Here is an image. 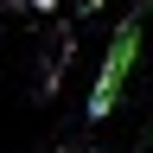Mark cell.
Masks as SVG:
<instances>
[{"label": "cell", "mask_w": 153, "mask_h": 153, "mask_svg": "<svg viewBox=\"0 0 153 153\" xmlns=\"http://www.w3.org/2000/svg\"><path fill=\"white\" fill-rule=\"evenodd\" d=\"M83 13H102V0H83Z\"/></svg>", "instance_id": "cell-3"}, {"label": "cell", "mask_w": 153, "mask_h": 153, "mask_svg": "<svg viewBox=\"0 0 153 153\" xmlns=\"http://www.w3.org/2000/svg\"><path fill=\"white\" fill-rule=\"evenodd\" d=\"M147 13H153V0H147Z\"/></svg>", "instance_id": "cell-4"}, {"label": "cell", "mask_w": 153, "mask_h": 153, "mask_svg": "<svg viewBox=\"0 0 153 153\" xmlns=\"http://www.w3.org/2000/svg\"><path fill=\"white\" fill-rule=\"evenodd\" d=\"M26 7H32V13H57L64 0H26Z\"/></svg>", "instance_id": "cell-2"}, {"label": "cell", "mask_w": 153, "mask_h": 153, "mask_svg": "<svg viewBox=\"0 0 153 153\" xmlns=\"http://www.w3.org/2000/svg\"><path fill=\"white\" fill-rule=\"evenodd\" d=\"M134 57H140V19H121V26H115V38H108V51H102V70H96V83H89V102H83L89 121L115 115V102H121V89H128Z\"/></svg>", "instance_id": "cell-1"}]
</instances>
